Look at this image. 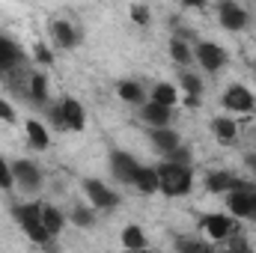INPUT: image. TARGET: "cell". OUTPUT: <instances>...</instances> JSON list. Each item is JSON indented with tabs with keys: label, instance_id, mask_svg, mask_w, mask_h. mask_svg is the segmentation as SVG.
Here are the masks:
<instances>
[{
	"label": "cell",
	"instance_id": "19",
	"mask_svg": "<svg viewBox=\"0 0 256 253\" xmlns=\"http://www.w3.org/2000/svg\"><path fill=\"white\" fill-rule=\"evenodd\" d=\"M30 102L39 104V108H48L51 104L48 102V78L42 72H33V78H30Z\"/></svg>",
	"mask_w": 256,
	"mask_h": 253
},
{
	"label": "cell",
	"instance_id": "2",
	"mask_svg": "<svg viewBox=\"0 0 256 253\" xmlns=\"http://www.w3.org/2000/svg\"><path fill=\"white\" fill-rule=\"evenodd\" d=\"M226 208L236 220H254L256 224V185L254 182H242L238 190L226 194Z\"/></svg>",
	"mask_w": 256,
	"mask_h": 253
},
{
	"label": "cell",
	"instance_id": "6",
	"mask_svg": "<svg viewBox=\"0 0 256 253\" xmlns=\"http://www.w3.org/2000/svg\"><path fill=\"white\" fill-rule=\"evenodd\" d=\"M200 230L212 238V242H226L236 236V218L232 214H206L200 220Z\"/></svg>",
	"mask_w": 256,
	"mask_h": 253
},
{
	"label": "cell",
	"instance_id": "16",
	"mask_svg": "<svg viewBox=\"0 0 256 253\" xmlns=\"http://www.w3.org/2000/svg\"><path fill=\"white\" fill-rule=\"evenodd\" d=\"M116 96H120L126 104H134V108H143V104L149 102V98H146V92H143V86H140L137 80H120Z\"/></svg>",
	"mask_w": 256,
	"mask_h": 253
},
{
	"label": "cell",
	"instance_id": "15",
	"mask_svg": "<svg viewBox=\"0 0 256 253\" xmlns=\"http://www.w3.org/2000/svg\"><path fill=\"white\" fill-rule=\"evenodd\" d=\"M42 208H45L42 202H21V206H12V214L24 230L30 224H42Z\"/></svg>",
	"mask_w": 256,
	"mask_h": 253
},
{
	"label": "cell",
	"instance_id": "3",
	"mask_svg": "<svg viewBox=\"0 0 256 253\" xmlns=\"http://www.w3.org/2000/svg\"><path fill=\"white\" fill-rule=\"evenodd\" d=\"M108 164H110L114 179L122 182V185H134V179H137V173H140V167H143V164H140L131 152H126V149H110Z\"/></svg>",
	"mask_w": 256,
	"mask_h": 253
},
{
	"label": "cell",
	"instance_id": "34",
	"mask_svg": "<svg viewBox=\"0 0 256 253\" xmlns=\"http://www.w3.org/2000/svg\"><path fill=\"white\" fill-rule=\"evenodd\" d=\"M36 57H39V63H51V60H54V57H51V51H45V45H36Z\"/></svg>",
	"mask_w": 256,
	"mask_h": 253
},
{
	"label": "cell",
	"instance_id": "4",
	"mask_svg": "<svg viewBox=\"0 0 256 253\" xmlns=\"http://www.w3.org/2000/svg\"><path fill=\"white\" fill-rule=\"evenodd\" d=\"M80 188H84V194L90 196L92 208H98V212H110V208H116V206H120V194H116V190H110L102 179H84V182H80Z\"/></svg>",
	"mask_w": 256,
	"mask_h": 253
},
{
	"label": "cell",
	"instance_id": "20",
	"mask_svg": "<svg viewBox=\"0 0 256 253\" xmlns=\"http://www.w3.org/2000/svg\"><path fill=\"white\" fill-rule=\"evenodd\" d=\"M179 84H182V90L188 92V104L196 108V104L202 102V80H200L194 72H182V74H179Z\"/></svg>",
	"mask_w": 256,
	"mask_h": 253
},
{
	"label": "cell",
	"instance_id": "24",
	"mask_svg": "<svg viewBox=\"0 0 256 253\" xmlns=\"http://www.w3.org/2000/svg\"><path fill=\"white\" fill-rule=\"evenodd\" d=\"M134 188L140 190L143 196H149V194H158V173H155V167H140V173H137V179H134Z\"/></svg>",
	"mask_w": 256,
	"mask_h": 253
},
{
	"label": "cell",
	"instance_id": "31",
	"mask_svg": "<svg viewBox=\"0 0 256 253\" xmlns=\"http://www.w3.org/2000/svg\"><path fill=\"white\" fill-rule=\"evenodd\" d=\"M0 120H3V122H15V108H12L6 98H0Z\"/></svg>",
	"mask_w": 256,
	"mask_h": 253
},
{
	"label": "cell",
	"instance_id": "33",
	"mask_svg": "<svg viewBox=\"0 0 256 253\" xmlns=\"http://www.w3.org/2000/svg\"><path fill=\"white\" fill-rule=\"evenodd\" d=\"M230 242H232V248H230L232 253H250V244H248V242H244L242 236H232Z\"/></svg>",
	"mask_w": 256,
	"mask_h": 253
},
{
	"label": "cell",
	"instance_id": "32",
	"mask_svg": "<svg viewBox=\"0 0 256 253\" xmlns=\"http://www.w3.org/2000/svg\"><path fill=\"white\" fill-rule=\"evenodd\" d=\"M131 18L137 24H149V9L146 6H131Z\"/></svg>",
	"mask_w": 256,
	"mask_h": 253
},
{
	"label": "cell",
	"instance_id": "23",
	"mask_svg": "<svg viewBox=\"0 0 256 253\" xmlns=\"http://www.w3.org/2000/svg\"><path fill=\"white\" fill-rule=\"evenodd\" d=\"M149 102L161 104V108H176L179 96H176V86L173 84H155L152 92H149Z\"/></svg>",
	"mask_w": 256,
	"mask_h": 253
},
{
	"label": "cell",
	"instance_id": "5",
	"mask_svg": "<svg viewBox=\"0 0 256 253\" xmlns=\"http://www.w3.org/2000/svg\"><path fill=\"white\" fill-rule=\"evenodd\" d=\"M12 167V179L15 185H21L24 190H39L42 188V167L36 161H27V158H18L9 164Z\"/></svg>",
	"mask_w": 256,
	"mask_h": 253
},
{
	"label": "cell",
	"instance_id": "7",
	"mask_svg": "<svg viewBox=\"0 0 256 253\" xmlns=\"http://www.w3.org/2000/svg\"><path fill=\"white\" fill-rule=\"evenodd\" d=\"M220 102H224V110H230V114H250L256 108V96L248 86H242V84L226 86V92H224Z\"/></svg>",
	"mask_w": 256,
	"mask_h": 253
},
{
	"label": "cell",
	"instance_id": "17",
	"mask_svg": "<svg viewBox=\"0 0 256 253\" xmlns=\"http://www.w3.org/2000/svg\"><path fill=\"white\" fill-rule=\"evenodd\" d=\"M24 131H27V140H30V146L36 152H45L51 146V137H48V131H45V126L39 120H27L24 122Z\"/></svg>",
	"mask_w": 256,
	"mask_h": 253
},
{
	"label": "cell",
	"instance_id": "21",
	"mask_svg": "<svg viewBox=\"0 0 256 253\" xmlns=\"http://www.w3.org/2000/svg\"><path fill=\"white\" fill-rule=\"evenodd\" d=\"M173 244H176V253H218L208 242L194 238V236H176Z\"/></svg>",
	"mask_w": 256,
	"mask_h": 253
},
{
	"label": "cell",
	"instance_id": "35",
	"mask_svg": "<svg viewBox=\"0 0 256 253\" xmlns=\"http://www.w3.org/2000/svg\"><path fill=\"white\" fill-rule=\"evenodd\" d=\"M244 164L254 170V176H256V155H248V158H244Z\"/></svg>",
	"mask_w": 256,
	"mask_h": 253
},
{
	"label": "cell",
	"instance_id": "29",
	"mask_svg": "<svg viewBox=\"0 0 256 253\" xmlns=\"http://www.w3.org/2000/svg\"><path fill=\"white\" fill-rule=\"evenodd\" d=\"M12 185H15V179H12V167H9V161L0 158V190H9Z\"/></svg>",
	"mask_w": 256,
	"mask_h": 253
},
{
	"label": "cell",
	"instance_id": "11",
	"mask_svg": "<svg viewBox=\"0 0 256 253\" xmlns=\"http://www.w3.org/2000/svg\"><path fill=\"white\" fill-rule=\"evenodd\" d=\"M242 182L244 179H238V176H232V173H226V170H212V173H206V190L208 194H230V190H238L242 188Z\"/></svg>",
	"mask_w": 256,
	"mask_h": 253
},
{
	"label": "cell",
	"instance_id": "30",
	"mask_svg": "<svg viewBox=\"0 0 256 253\" xmlns=\"http://www.w3.org/2000/svg\"><path fill=\"white\" fill-rule=\"evenodd\" d=\"M167 161H170V164H179V167H191V152H188L185 146H179L173 155H167Z\"/></svg>",
	"mask_w": 256,
	"mask_h": 253
},
{
	"label": "cell",
	"instance_id": "36",
	"mask_svg": "<svg viewBox=\"0 0 256 253\" xmlns=\"http://www.w3.org/2000/svg\"><path fill=\"white\" fill-rule=\"evenodd\" d=\"M126 253H149V250H126Z\"/></svg>",
	"mask_w": 256,
	"mask_h": 253
},
{
	"label": "cell",
	"instance_id": "10",
	"mask_svg": "<svg viewBox=\"0 0 256 253\" xmlns=\"http://www.w3.org/2000/svg\"><path fill=\"white\" fill-rule=\"evenodd\" d=\"M218 18H220L224 30H230V33H238V30L248 27V12H244L238 3H232V0H224V3L218 6Z\"/></svg>",
	"mask_w": 256,
	"mask_h": 253
},
{
	"label": "cell",
	"instance_id": "22",
	"mask_svg": "<svg viewBox=\"0 0 256 253\" xmlns=\"http://www.w3.org/2000/svg\"><path fill=\"white\" fill-rule=\"evenodd\" d=\"M212 134H214L220 143H232L236 134H238V126H236V120H230V116H214V120H212Z\"/></svg>",
	"mask_w": 256,
	"mask_h": 253
},
{
	"label": "cell",
	"instance_id": "1",
	"mask_svg": "<svg viewBox=\"0 0 256 253\" xmlns=\"http://www.w3.org/2000/svg\"><path fill=\"white\" fill-rule=\"evenodd\" d=\"M158 173V188L167 196H188L194 188V173L191 167H179V164H170V161H161L155 167Z\"/></svg>",
	"mask_w": 256,
	"mask_h": 253
},
{
	"label": "cell",
	"instance_id": "13",
	"mask_svg": "<svg viewBox=\"0 0 256 253\" xmlns=\"http://www.w3.org/2000/svg\"><path fill=\"white\" fill-rule=\"evenodd\" d=\"M60 110H63V122L68 131H84V126H86V110H84V104L78 98L66 96L63 102H60Z\"/></svg>",
	"mask_w": 256,
	"mask_h": 253
},
{
	"label": "cell",
	"instance_id": "28",
	"mask_svg": "<svg viewBox=\"0 0 256 253\" xmlns=\"http://www.w3.org/2000/svg\"><path fill=\"white\" fill-rule=\"evenodd\" d=\"M68 220H72L74 226H84V230H90V226L96 224V212H92V208H84V206H78V208L68 214Z\"/></svg>",
	"mask_w": 256,
	"mask_h": 253
},
{
	"label": "cell",
	"instance_id": "26",
	"mask_svg": "<svg viewBox=\"0 0 256 253\" xmlns=\"http://www.w3.org/2000/svg\"><path fill=\"white\" fill-rule=\"evenodd\" d=\"M170 57H173V63H179V66H188L194 60V51L188 48V42L185 39H170Z\"/></svg>",
	"mask_w": 256,
	"mask_h": 253
},
{
	"label": "cell",
	"instance_id": "37",
	"mask_svg": "<svg viewBox=\"0 0 256 253\" xmlns=\"http://www.w3.org/2000/svg\"><path fill=\"white\" fill-rule=\"evenodd\" d=\"M218 253H232V250H230V248H224V250H218Z\"/></svg>",
	"mask_w": 256,
	"mask_h": 253
},
{
	"label": "cell",
	"instance_id": "18",
	"mask_svg": "<svg viewBox=\"0 0 256 253\" xmlns=\"http://www.w3.org/2000/svg\"><path fill=\"white\" fill-rule=\"evenodd\" d=\"M42 226L48 230L51 238H57V236L63 232V226H66V214L57 208V206H45V208H42Z\"/></svg>",
	"mask_w": 256,
	"mask_h": 253
},
{
	"label": "cell",
	"instance_id": "25",
	"mask_svg": "<svg viewBox=\"0 0 256 253\" xmlns=\"http://www.w3.org/2000/svg\"><path fill=\"white\" fill-rule=\"evenodd\" d=\"M120 238H122V248L126 250H146V232L137 224H128L126 230L120 232Z\"/></svg>",
	"mask_w": 256,
	"mask_h": 253
},
{
	"label": "cell",
	"instance_id": "8",
	"mask_svg": "<svg viewBox=\"0 0 256 253\" xmlns=\"http://www.w3.org/2000/svg\"><path fill=\"white\" fill-rule=\"evenodd\" d=\"M194 60L202 66L206 72H218L226 66V51L218 42H196L194 45Z\"/></svg>",
	"mask_w": 256,
	"mask_h": 253
},
{
	"label": "cell",
	"instance_id": "9",
	"mask_svg": "<svg viewBox=\"0 0 256 253\" xmlns=\"http://www.w3.org/2000/svg\"><path fill=\"white\" fill-rule=\"evenodd\" d=\"M146 134H149V143L167 158V155H173L179 146H182V134L176 131V128H146Z\"/></svg>",
	"mask_w": 256,
	"mask_h": 253
},
{
	"label": "cell",
	"instance_id": "12",
	"mask_svg": "<svg viewBox=\"0 0 256 253\" xmlns=\"http://www.w3.org/2000/svg\"><path fill=\"white\" fill-rule=\"evenodd\" d=\"M140 120L146 128H170V120H173V108H161L155 102H146L140 108Z\"/></svg>",
	"mask_w": 256,
	"mask_h": 253
},
{
	"label": "cell",
	"instance_id": "14",
	"mask_svg": "<svg viewBox=\"0 0 256 253\" xmlns=\"http://www.w3.org/2000/svg\"><path fill=\"white\" fill-rule=\"evenodd\" d=\"M51 39H54V45L57 48H63V51H72L74 45H78V30L68 24V21H51Z\"/></svg>",
	"mask_w": 256,
	"mask_h": 253
},
{
	"label": "cell",
	"instance_id": "27",
	"mask_svg": "<svg viewBox=\"0 0 256 253\" xmlns=\"http://www.w3.org/2000/svg\"><path fill=\"white\" fill-rule=\"evenodd\" d=\"M24 232H27V238L33 242V244H39V248H48L54 238L48 236V230L42 226V224H30V226H24Z\"/></svg>",
	"mask_w": 256,
	"mask_h": 253
}]
</instances>
